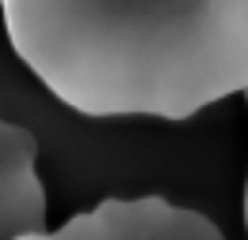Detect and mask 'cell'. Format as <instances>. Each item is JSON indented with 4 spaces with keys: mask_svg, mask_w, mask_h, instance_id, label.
I'll return each instance as SVG.
<instances>
[{
    "mask_svg": "<svg viewBox=\"0 0 248 240\" xmlns=\"http://www.w3.org/2000/svg\"><path fill=\"white\" fill-rule=\"evenodd\" d=\"M0 15L83 117L188 120L248 87V0H0Z\"/></svg>",
    "mask_w": 248,
    "mask_h": 240,
    "instance_id": "obj_1",
    "label": "cell"
},
{
    "mask_svg": "<svg viewBox=\"0 0 248 240\" xmlns=\"http://www.w3.org/2000/svg\"><path fill=\"white\" fill-rule=\"evenodd\" d=\"M53 237L61 240H218V229L207 214L200 210L177 207L162 195H143V199H102L94 210L76 214L72 222H64Z\"/></svg>",
    "mask_w": 248,
    "mask_h": 240,
    "instance_id": "obj_2",
    "label": "cell"
},
{
    "mask_svg": "<svg viewBox=\"0 0 248 240\" xmlns=\"http://www.w3.org/2000/svg\"><path fill=\"white\" fill-rule=\"evenodd\" d=\"M49 237L46 188L38 177V139L0 117V240Z\"/></svg>",
    "mask_w": 248,
    "mask_h": 240,
    "instance_id": "obj_3",
    "label": "cell"
},
{
    "mask_svg": "<svg viewBox=\"0 0 248 240\" xmlns=\"http://www.w3.org/2000/svg\"><path fill=\"white\" fill-rule=\"evenodd\" d=\"M245 229H248V188H245Z\"/></svg>",
    "mask_w": 248,
    "mask_h": 240,
    "instance_id": "obj_4",
    "label": "cell"
},
{
    "mask_svg": "<svg viewBox=\"0 0 248 240\" xmlns=\"http://www.w3.org/2000/svg\"><path fill=\"white\" fill-rule=\"evenodd\" d=\"M241 94H245V102H248V87H245V90H241Z\"/></svg>",
    "mask_w": 248,
    "mask_h": 240,
    "instance_id": "obj_5",
    "label": "cell"
}]
</instances>
